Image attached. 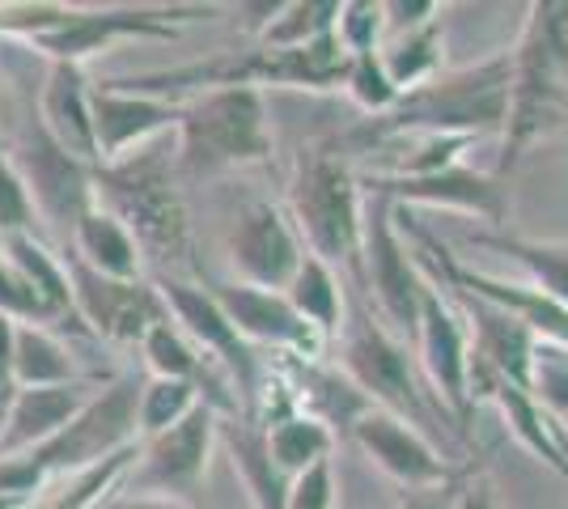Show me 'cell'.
<instances>
[{"label":"cell","mask_w":568,"mask_h":509,"mask_svg":"<svg viewBox=\"0 0 568 509\" xmlns=\"http://www.w3.org/2000/svg\"><path fill=\"white\" fill-rule=\"evenodd\" d=\"M94 204L128 225L141 255L162 267H195L183 195L174 187V157L166 145H144L111 166L94 170Z\"/></svg>","instance_id":"cell-1"},{"label":"cell","mask_w":568,"mask_h":509,"mask_svg":"<svg viewBox=\"0 0 568 509\" xmlns=\"http://www.w3.org/2000/svg\"><path fill=\"white\" fill-rule=\"evenodd\" d=\"M514 90V55H497L488 64L433 77L425 85L399 94V102L369 123L361 136H467L505 128Z\"/></svg>","instance_id":"cell-2"},{"label":"cell","mask_w":568,"mask_h":509,"mask_svg":"<svg viewBox=\"0 0 568 509\" xmlns=\"http://www.w3.org/2000/svg\"><path fill=\"white\" fill-rule=\"evenodd\" d=\"M568 123V4H530V22L514 51V90L505 120V162L509 170L539 132Z\"/></svg>","instance_id":"cell-3"},{"label":"cell","mask_w":568,"mask_h":509,"mask_svg":"<svg viewBox=\"0 0 568 509\" xmlns=\"http://www.w3.org/2000/svg\"><path fill=\"white\" fill-rule=\"evenodd\" d=\"M288 208L297 221V238L327 267L344 264L361 281V234H365V192L353 166L335 149L310 145L297 157Z\"/></svg>","instance_id":"cell-4"},{"label":"cell","mask_w":568,"mask_h":509,"mask_svg":"<svg viewBox=\"0 0 568 509\" xmlns=\"http://www.w3.org/2000/svg\"><path fill=\"white\" fill-rule=\"evenodd\" d=\"M272 132L267 106L251 85H225L191 98L179 115V166L187 174H216V170L267 162Z\"/></svg>","instance_id":"cell-5"},{"label":"cell","mask_w":568,"mask_h":509,"mask_svg":"<svg viewBox=\"0 0 568 509\" xmlns=\"http://www.w3.org/2000/svg\"><path fill=\"white\" fill-rule=\"evenodd\" d=\"M136 408H141V387L136 378H115L106 390H98L85 399V408L72 416L60 434L26 450L30 459L43 467V476H77L90 471L102 459H111L119 450L136 446L141 425H136Z\"/></svg>","instance_id":"cell-6"},{"label":"cell","mask_w":568,"mask_h":509,"mask_svg":"<svg viewBox=\"0 0 568 509\" xmlns=\"http://www.w3.org/2000/svg\"><path fill=\"white\" fill-rule=\"evenodd\" d=\"M361 281L374 289L382 315L407 336H416V318H420V293L425 276L412 259V251L403 243L399 225H395V200L378 192H365V234H361Z\"/></svg>","instance_id":"cell-7"},{"label":"cell","mask_w":568,"mask_h":509,"mask_svg":"<svg viewBox=\"0 0 568 509\" xmlns=\"http://www.w3.org/2000/svg\"><path fill=\"white\" fill-rule=\"evenodd\" d=\"M158 293L166 302L170 323L234 378L242 399H246V413L255 416V408H260V362H255L251 344L234 332V323L225 318V311L216 306L213 293L200 289V285H187L183 276H162Z\"/></svg>","instance_id":"cell-8"},{"label":"cell","mask_w":568,"mask_h":509,"mask_svg":"<svg viewBox=\"0 0 568 509\" xmlns=\"http://www.w3.org/2000/svg\"><path fill=\"white\" fill-rule=\"evenodd\" d=\"M339 365H344V378L369 404H378L382 413L399 416L407 425H425L428 420V404L425 395L416 390L407 348L395 336H386L378 323L356 318L353 327H348V339H344Z\"/></svg>","instance_id":"cell-9"},{"label":"cell","mask_w":568,"mask_h":509,"mask_svg":"<svg viewBox=\"0 0 568 509\" xmlns=\"http://www.w3.org/2000/svg\"><path fill=\"white\" fill-rule=\"evenodd\" d=\"M64 267H69L72 302H77L85 332H98L102 339H115V344H141L158 323L170 318L162 293L144 281L98 276L94 267H85L77 255H69Z\"/></svg>","instance_id":"cell-10"},{"label":"cell","mask_w":568,"mask_h":509,"mask_svg":"<svg viewBox=\"0 0 568 509\" xmlns=\"http://www.w3.org/2000/svg\"><path fill=\"white\" fill-rule=\"evenodd\" d=\"M9 162L22 174L26 192L34 200V213H43L51 225H64L72 234L77 217L85 208H94V166L69 157L43 132V123H34L26 132L18 153H9Z\"/></svg>","instance_id":"cell-11"},{"label":"cell","mask_w":568,"mask_h":509,"mask_svg":"<svg viewBox=\"0 0 568 509\" xmlns=\"http://www.w3.org/2000/svg\"><path fill=\"white\" fill-rule=\"evenodd\" d=\"M416 339L428 383L450 408L454 429H463V420L471 416V336H467V318L437 293V285H425L420 293Z\"/></svg>","instance_id":"cell-12"},{"label":"cell","mask_w":568,"mask_h":509,"mask_svg":"<svg viewBox=\"0 0 568 509\" xmlns=\"http://www.w3.org/2000/svg\"><path fill=\"white\" fill-rule=\"evenodd\" d=\"M230 259H234L237 285L284 293L293 272L306 259V246L297 238L293 221L284 217L276 204L260 200L237 217L234 238H230Z\"/></svg>","instance_id":"cell-13"},{"label":"cell","mask_w":568,"mask_h":509,"mask_svg":"<svg viewBox=\"0 0 568 509\" xmlns=\"http://www.w3.org/2000/svg\"><path fill=\"white\" fill-rule=\"evenodd\" d=\"M209 293L216 297V306L225 311V318L234 323V332L246 339V344H272V348H284V353L302 357V362L323 357L327 336L314 332L306 318L288 306L284 293L255 289V285H237V281L213 285Z\"/></svg>","instance_id":"cell-14"},{"label":"cell","mask_w":568,"mask_h":509,"mask_svg":"<svg viewBox=\"0 0 568 509\" xmlns=\"http://www.w3.org/2000/svg\"><path fill=\"white\" fill-rule=\"evenodd\" d=\"M179 115H183V106H174L166 98L132 94V90H123L115 81L90 85V120H94L98 166H111L119 157L144 149L158 132L179 128Z\"/></svg>","instance_id":"cell-15"},{"label":"cell","mask_w":568,"mask_h":509,"mask_svg":"<svg viewBox=\"0 0 568 509\" xmlns=\"http://www.w3.org/2000/svg\"><path fill=\"white\" fill-rule=\"evenodd\" d=\"M403 225L416 230L412 221H403ZM416 238H420V246L433 255V264L454 281V289L471 293V297H484V302H493V306H500V311H509L521 327L535 332L539 344H556V348H565L568 353V311L560 306V302H551V297L539 293L535 285H505V281H497V276H484V272H471V267L454 264L450 251L437 243L428 230H416Z\"/></svg>","instance_id":"cell-16"},{"label":"cell","mask_w":568,"mask_h":509,"mask_svg":"<svg viewBox=\"0 0 568 509\" xmlns=\"http://www.w3.org/2000/svg\"><path fill=\"white\" fill-rule=\"evenodd\" d=\"M216 437V413L209 404H200L191 416H183L174 429L149 437L141 450V476H136V492H195L204 471H209V450Z\"/></svg>","instance_id":"cell-17"},{"label":"cell","mask_w":568,"mask_h":509,"mask_svg":"<svg viewBox=\"0 0 568 509\" xmlns=\"http://www.w3.org/2000/svg\"><path fill=\"white\" fill-rule=\"evenodd\" d=\"M353 437L356 446L378 462L390 480H399L403 488H433L454 480V476H463V471H454L450 462L428 446L416 425L382 413V408H369L365 416H356Z\"/></svg>","instance_id":"cell-18"},{"label":"cell","mask_w":568,"mask_h":509,"mask_svg":"<svg viewBox=\"0 0 568 509\" xmlns=\"http://www.w3.org/2000/svg\"><path fill=\"white\" fill-rule=\"evenodd\" d=\"M170 18H183V9H69L64 22L34 43L48 51L51 64H81L85 55H94L128 34L170 39L174 34Z\"/></svg>","instance_id":"cell-19"},{"label":"cell","mask_w":568,"mask_h":509,"mask_svg":"<svg viewBox=\"0 0 568 509\" xmlns=\"http://www.w3.org/2000/svg\"><path fill=\"white\" fill-rule=\"evenodd\" d=\"M467 306V336H471V353L488 365L493 374H500L505 383L530 390V374H535V348L539 339L530 327H521L509 311H500L484 297L458 293Z\"/></svg>","instance_id":"cell-20"},{"label":"cell","mask_w":568,"mask_h":509,"mask_svg":"<svg viewBox=\"0 0 568 509\" xmlns=\"http://www.w3.org/2000/svg\"><path fill=\"white\" fill-rule=\"evenodd\" d=\"M369 192L386 195V200H416V204H446V208H463L475 217L500 221L505 217V195H500L493 174H475L463 162L442 174H425V179H390L378 174L365 183Z\"/></svg>","instance_id":"cell-21"},{"label":"cell","mask_w":568,"mask_h":509,"mask_svg":"<svg viewBox=\"0 0 568 509\" xmlns=\"http://www.w3.org/2000/svg\"><path fill=\"white\" fill-rule=\"evenodd\" d=\"M39 123L69 157L98 166L94 120H90V85L81 77V64H51L43 98H39Z\"/></svg>","instance_id":"cell-22"},{"label":"cell","mask_w":568,"mask_h":509,"mask_svg":"<svg viewBox=\"0 0 568 509\" xmlns=\"http://www.w3.org/2000/svg\"><path fill=\"white\" fill-rule=\"evenodd\" d=\"M85 399L90 395L81 390V383H72V387L18 390V399L9 404L4 425H0V459L4 455H26V450L51 441L72 416L85 408Z\"/></svg>","instance_id":"cell-23"},{"label":"cell","mask_w":568,"mask_h":509,"mask_svg":"<svg viewBox=\"0 0 568 509\" xmlns=\"http://www.w3.org/2000/svg\"><path fill=\"white\" fill-rule=\"evenodd\" d=\"M216 434L230 446L234 467L242 476V485L251 492L255 509H284L288 506V476H284L276 459H272V446H267V425L260 416H230V420H216Z\"/></svg>","instance_id":"cell-24"},{"label":"cell","mask_w":568,"mask_h":509,"mask_svg":"<svg viewBox=\"0 0 568 509\" xmlns=\"http://www.w3.org/2000/svg\"><path fill=\"white\" fill-rule=\"evenodd\" d=\"M72 255L85 267H94L98 276H111V281H141L144 272V255L136 238L102 204L85 208L77 217V225H72Z\"/></svg>","instance_id":"cell-25"},{"label":"cell","mask_w":568,"mask_h":509,"mask_svg":"<svg viewBox=\"0 0 568 509\" xmlns=\"http://www.w3.org/2000/svg\"><path fill=\"white\" fill-rule=\"evenodd\" d=\"M0 251H4V259L26 276V285L39 293V302L48 306L51 323L72 318V327L85 332V323H81V315H77V302H72L69 267H64L60 255H51L34 234H9V238L0 243Z\"/></svg>","instance_id":"cell-26"},{"label":"cell","mask_w":568,"mask_h":509,"mask_svg":"<svg viewBox=\"0 0 568 509\" xmlns=\"http://www.w3.org/2000/svg\"><path fill=\"white\" fill-rule=\"evenodd\" d=\"M13 374H18V390L72 387L77 362L43 323H13Z\"/></svg>","instance_id":"cell-27"},{"label":"cell","mask_w":568,"mask_h":509,"mask_svg":"<svg viewBox=\"0 0 568 509\" xmlns=\"http://www.w3.org/2000/svg\"><path fill=\"white\" fill-rule=\"evenodd\" d=\"M332 429L323 416H310V413H288L267 420V446H272V459L281 467L284 476H302L310 471L314 462H323L332 455Z\"/></svg>","instance_id":"cell-28"},{"label":"cell","mask_w":568,"mask_h":509,"mask_svg":"<svg viewBox=\"0 0 568 509\" xmlns=\"http://www.w3.org/2000/svg\"><path fill=\"white\" fill-rule=\"evenodd\" d=\"M284 297H288V306L306 318L314 332H323L327 339L339 332V323H344L339 281H335L332 267L323 264V259H314L310 251H306V259H302V267L293 272V281H288Z\"/></svg>","instance_id":"cell-29"},{"label":"cell","mask_w":568,"mask_h":509,"mask_svg":"<svg viewBox=\"0 0 568 509\" xmlns=\"http://www.w3.org/2000/svg\"><path fill=\"white\" fill-rule=\"evenodd\" d=\"M471 243L518 259L530 272V285L568 311V243H535V238H514V234H475Z\"/></svg>","instance_id":"cell-30"},{"label":"cell","mask_w":568,"mask_h":509,"mask_svg":"<svg viewBox=\"0 0 568 509\" xmlns=\"http://www.w3.org/2000/svg\"><path fill=\"white\" fill-rule=\"evenodd\" d=\"M378 55H382L386 77L395 81V90L407 94V90L433 81L437 69H442V26H437V18L425 26H416V30H407L403 39H395L390 48H378Z\"/></svg>","instance_id":"cell-31"},{"label":"cell","mask_w":568,"mask_h":509,"mask_svg":"<svg viewBox=\"0 0 568 509\" xmlns=\"http://www.w3.org/2000/svg\"><path fill=\"white\" fill-rule=\"evenodd\" d=\"M335 26H339V4L335 0H327V4H318V0L276 4L272 22L263 26V43L267 48H306L314 39L332 34Z\"/></svg>","instance_id":"cell-32"},{"label":"cell","mask_w":568,"mask_h":509,"mask_svg":"<svg viewBox=\"0 0 568 509\" xmlns=\"http://www.w3.org/2000/svg\"><path fill=\"white\" fill-rule=\"evenodd\" d=\"M204 404V395L191 387V383H179V378H149L141 387V408H136V425H141V437L166 434L174 429L183 416H191Z\"/></svg>","instance_id":"cell-33"},{"label":"cell","mask_w":568,"mask_h":509,"mask_svg":"<svg viewBox=\"0 0 568 509\" xmlns=\"http://www.w3.org/2000/svg\"><path fill=\"white\" fill-rule=\"evenodd\" d=\"M530 395L551 420L568 416V353L556 344L535 348V374H530Z\"/></svg>","instance_id":"cell-34"},{"label":"cell","mask_w":568,"mask_h":509,"mask_svg":"<svg viewBox=\"0 0 568 509\" xmlns=\"http://www.w3.org/2000/svg\"><path fill=\"white\" fill-rule=\"evenodd\" d=\"M344 85L353 90L356 106H365L369 115H386V111L399 102V90H395V81H390L386 69H382L378 51H361V55H353V60H348Z\"/></svg>","instance_id":"cell-35"},{"label":"cell","mask_w":568,"mask_h":509,"mask_svg":"<svg viewBox=\"0 0 568 509\" xmlns=\"http://www.w3.org/2000/svg\"><path fill=\"white\" fill-rule=\"evenodd\" d=\"M382 26H386V9L374 4V0H353V4H339V43L348 48V55H361V51H378Z\"/></svg>","instance_id":"cell-36"},{"label":"cell","mask_w":568,"mask_h":509,"mask_svg":"<svg viewBox=\"0 0 568 509\" xmlns=\"http://www.w3.org/2000/svg\"><path fill=\"white\" fill-rule=\"evenodd\" d=\"M30 225H34V200L26 192L18 166L9 162V153L0 149V238L30 234Z\"/></svg>","instance_id":"cell-37"},{"label":"cell","mask_w":568,"mask_h":509,"mask_svg":"<svg viewBox=\"0 0 568 509\" xmlns=\"http://www.w3.org/2000/svg\"><path fill=\"white\" fill-rule=\"evenodd\" d=\"M0 315H9L13 323H43V327L51 323L48 306L26 285L22 272L4 259V251H0Z\"/></svg>","instance_id":"cell-38"},{"label":"cell","mask_w":568,"mask_h":509,"mask_svg":"<svg viewBox=\"0 0 568 509\" xmlns=\"http://www.w3.org/2000/svg\"><path fill=\"white\" fill-rule=\"evenodd\" d=\"M332 506H335L332 459L314 462L310 471L293 476V485H288V506L284 509H332Z\"/></svg>","instance_id":"cell-39"},{"label":"cell","mask_w":568,"mask_h":509,"mask_svg":"<svg viewBox=\"0 0 568 509\" xmlns=\"http://www.w3.org/2000/svg\"><path fill=\"white\" fill-rule=\"evenodd\" d=\"M48 476L30 455H4L0 459V497L9 501H34V492H43Z\"/></svg>","instance_id":"cell-40"},{"label":"cell","mask_w":568,"mask_h":509,"mask_svg":"<svg viewBox=\"0 0 568 509\" xmlns=\"http://www.w3.org/2000/svg\"><path fill=\"white\" fill-rule=\"evenodd\" d=\"M467 485V471L463 476H454L446 485H433V488H407L403 492L399 509H454L458 506V492Z\"/></svg>","instance_id":"cell-41"},{"label":"cell","mask_w":568,"mask_h":509,"mask_svg":"<svg viewBox=\"0 0 568 509\" xmlns=\"http://www.w3.org/2000/svg\"><path fill=\"white\" fill-rule=\"evenodd\" d=\"M18 399V374H13V318L0 315V425L9 404Z\"/></svg>","instance_id":"cell-42"},{"label":"cell","mask_w":568,"mask_h":509,"mask_svg":"<svg viewBox=\"0 0 568 509\" xmlns=\"http://www.w3.org/2000/svg\"><path fill=\"white\" fill-rule=\"evenodd\" d=\"M454 509H497V501H493V488L484 485V480H467L463 485V492H458V506Z\"/></svg>","instance_id":"cell-43"},{"label":"cell","mask_w":568,"mask_h":509,"mask_svg":"<svg viewBox=\"0 0 568 509\" xmlns=\"http://www.w3.org/2000/svg\"><path fill=\"white\" fill-rule=\"evenodd\" d=\"M102 509H191V506L174 501V497H115V501H106Z\"/></svg>","instance_id":"cell-44"},{"label":"cell","mask_w":568,"mask_h":509,"mask_svg":"<svg viewBox=\"0 0 568 509\" xmlns=\"http://www.w3.org/2000/svg\"><path fill=\"white\" fill-rule=\"evenodd\" d=\"M0 509H34V501H9V497H0Z\"/></svg>","instance_id":"cell-45"},{"label":"cell","mask_w":568,"mask_h":509,"mask_svg":"<svg viewBox=\"0 0 568 509\" xmlns=\"http://www.w3.org/2000/svg\"><path fill=\"white\" fill-rule=\"evenodd\" d=\"M556 425H565V429H568V416H565V420H556Z\"/></svg>","instance_id":"cell-46"},{"label":"cell","mask_w":568,"mask_h":509,"mask_svg":"<svg viewBox=\"0 0 568 509\" xmlns=\"http://www.w3.org/2000/svg\"><path fill=\"white\" fill-rule=\"evenodd\" d=\"M0 243H4V238H0Z\"/></svg>","instance_id":"cell-47"}]
</instances>
